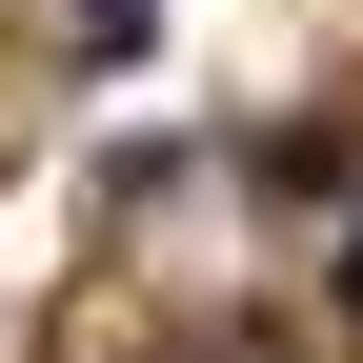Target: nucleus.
I'll use <instances>...</instances> for the list:
<instances>
[{
  "label": "nucleus",
  "mask_w": 363,
  "mask_h": 363,
  "mask_svg": "<svg viewBox=\"0 0 363 363\" xmlns=\"http://www.w3.org/2000/svg\"><path fill=\"white\" fill-rule=\"evenodd\" d=\"M343 283H363V262H343Z\"/></svg>",
  "instance_id": "obj_1"
}]
</instances>
